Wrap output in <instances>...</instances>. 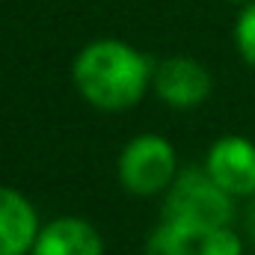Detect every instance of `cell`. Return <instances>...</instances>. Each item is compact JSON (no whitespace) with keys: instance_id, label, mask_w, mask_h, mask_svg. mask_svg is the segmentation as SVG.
I'll use <instances>...</instances> for the list:
<instances>
[{"instance_id":"obj_7","label":"cell","mask_w":255,"mask_h":255,"mask_svg":"<svg viewBox=\"0 0 255 255\" xmlns=\"http://www.w3.org/2000/svg\"><path fill=\"white\" fill-rule=\"evenodd\" d=\"M104 235L83 217L63 214L42 223L39 241L30 255H104Z\"/></svg>"},{"instance_id":"obj_3","label":"cell","mask_w":255,"mask_h":255,"mask_svg":"<svg viewBox=\"0 0 255 255\" xmlns=\"http://www.w3.org/2000/svg\"><path fill=\"white\" fill-rule=\"evenodd\" d=\"M178 172H181L178 151L172 139L157 130H142L130 136L116 157L119 187L136 199L163 196L178 178Z\"/></svg>"},{"instance_id":"obj_2","label":"cell","mask_w":255,"mask_h":255,"mask_svg":"<svg viewBox=\"0 0 255 255\" xmlns=\"http://www.w3.org/2000/svg\"><path fill=\"white\" fill-rule=\"evenodd\" d=\"M160 199H163L160 220H169L187 229L211 232V229H223L235 223L238 202L223 187H217V181L205 172V166L181 169L172 187Z\"/></svg>"},{"instance_id":"obj_6","label":"cell","mask_w":255,"mask_h":255,"mask_svg":"<svg viewBox=\"0 0 255 255\" xmlns=\"http://www.w3.org/2000/svg\"><path fill=\"white\" fill-rule=\"evenodd\" d=\"M42 232L33 199L18 187L0 184V255H30Z\"/></svg>"},{"instance_id":"obj_8","label":"cell","mask_w":255,"mask_h":255,"mask_svg":"<svg viewBox=\"0 0 255 255\" xmlns=\"http://www.w3.org/2000/svg\"><path fill=\"white\" fill-rule=\"evenodd\" d=\"M232 39H235L238 57L250 65V68H255V0H250L247 6H241V12L235 18Z\"/></svg>"},{"instance_id":"obj_5","label":"cell","mask_w":255,"mask_h":255,"mask_svg":"<svg viewBox=\"0 0 255 255\" xmlns=\"http://www.w3.org/2000/svg\"><path fill=\"white\" fill-rule=\"evenodd\" d=\"M151 92L169 110H196L211 98L214 74L208 71V65L193 57H184V54L166 57V60L154 63Z\"/></svg>"},{"instance_id":"obj_10","label":"cell","mask_w":255,"mask_h":255,"mask_svg":"<svg viewBox=\"0 0 255 255\" xmlns=\"http://www.w3.org/2000/svg\"><path fill=\"white\" fill-rule=\"evenodd\" d=\"M226 3H235V6H247L250 0H226Z\"/></svg>"},{"instance_id":"obj_9","label":"cell","mask_w":255,"mask_h":255,"mask_svg":"<svg viewBox=\"0 0 255 255\" xmlns=\"http://www.w3.org/2000/svg\"><path fill=\"white\" fill-rule=\"evenodd\" d=\"M244 223H247V241L255 247V199H250V208H247Z\"/></svg>"},{"instance_id":"obj_1","label":"cell","mask_w":255,"mask_h":255,"mask_svg":"<svg viewBox=\"0 0 255 255\" xmlns=\"http://www.w3.org/2000/svg\"><path fill=\"white\" fill-rule=\"evenodd\" d=\"M154 80V63L125 39H95L71 60L77 95L101 113H125L136 107Z\"/></svg>"},{"instance_id":"obj_4","label":"cell","mask_w":255,"mask_h":255,"mask_svg":"<svg viewBox=\"0 0 255 255\" xmlns=\"http://www.w3.org/2000/svg\"><path fill=\"white\" fill-rule=\"evenodd\" d=\"M202 166L235 202L255 199V139L247 133L217 136L208 145Z\"/></svg>"}]
</instances>
